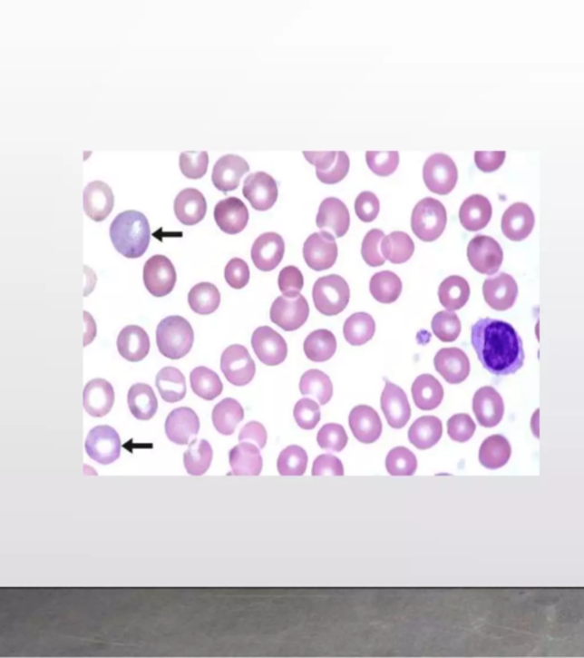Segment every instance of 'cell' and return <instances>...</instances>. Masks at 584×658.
<instances>
[{
  "instance_id": "9a60e30c",
  "label": "cell",
  "mask_w": 584,
  "mask_h": 658,
  "mask_svg": "<svg viewBox=\"0 0 584 658\" xmlns=\"http://www.w3.org/2000/svg\"><path fill=\"white\" fill-rule=\"evenodd\" d=\"M243 196L250 202L252 209L259 211H268L277 201V183L271 175L265 172H258L245 180Z\"/></svg>"
},
{
  "instance_id": "8992f818",
  "label": "cell",
  "mask_w": 584,
  "mask_h": 658,
  "mask_svg": "<svg viewBox=\"0 0 584 658\" xmlns=\"http://www.w3.org/2000/svg\"><path fill=\"white\" fill-rule=\"evenodd\" d=\"M423 181L429 192L445 196L458 182L457 165L448 154H432L423 165Z\"/></svg>"
},
{
  "instance_id": "cb8c5ba5",
  "label": "cell",
  "mask_w": 584,
  "mask_h": 658,
  "mask_svg": "<svg viewBox=\"0 0 584 658\" xmlns=\"http://www.w3.org/2000/svg\"><path fill=\"white\" fill-rule=\"evenodd\" d=\"M214 218L217 225L229 235H238L246 229L249 221V211L245 202L237 197L220 201L215 207Z\"/></svg>"
},
{
  "instance_id": "8fae6325",
  "label": "cell",
  "mask_w": 584,
  "mask_h": 658,
  "mask_svg": "<svg viewBox=\"0 0 584 658\" xmlns=\"http://www.w3.org/2000/svg\"><path fill=\"white\" fill-rule=\"evenodd\" d=\"M271 320L286 332H294L304 326L309 316V306L303 295L296 298L280 296L273 302Z\"/></svg>"
},
{
  "instance_id": "4fadbf2b",
  "label": "cell",
  "mask_w": 584,
  "mask_h": 658,
  "mask_svg": "<svg viewBox=\"0 0 584 658\" xmlns=\"http://www.w3.org/2000/svg\"><path fill=\"white\" fill-rule=\"evenodd\" d=\"M304 156L316 169L317 179L325 184L339 183L348 174L349 158L345 152H304Z\"/></svg>"
},
{
  "instance_id": "9f6ffc18",
  "label": "cell",
  "mask_w": 584,
  "mask_h": 658,
  "mask_svg": "<svg viewBox=\"0 0 584 658\" xmlns=\"http://www.w3.org/2000/svg\"><path fill=\"white\" fill-rule=\"evenodd\" d=\"M294 417L299 427L313 430L321 419L320 406L312 399H300L295 406Z\"/></svg>"
},
{
  "instance_id": "e0dca14e",
  "label": "cell",
  "mask_w": 584,
  "mask_h": 658,
  "mask_svg": "<svg viewBox=\"0 0 584 658\" xmlns=\"http://www.w3.org/2000/svg\"><path fill=\"white\" fill-rule=\"evenodd\" d=\"M285 250V241L278 233H263L252 245V262L260 271H272L281 263Z\"/></svg>"
},
{
  "instance_id": "6125c7cd",
  "label": "cell",
  "mask_w": 584,
  "mask_h": 658,
  "mask_svg": "<svg viewBox=\"0 0 584 658\" xmlns=\"http://www.w3.org/2000/svg\"><path fill=\"white\" fill-rule=\"evenodd\" d=\"M313 476H344V466L342 461L334 455H320L314 461Z\"/></svg>"
},
{
  "instance_id": "277c9868",
  "label": "cell",
  "mask_w": 584,
  "mask_h": 658,
  "mask_svg": "<svg viewBox=\"0 0 584 658\" xmlns=\"http://www.w3.org/2000/svg\"><path fill=\"white\" fill-rule=\"evenodd\" d=\"M448 214L443 204L433 198H424L415 205L411 228L420 241L431 242L443 235Z\"/></svg>"
},
{
  "instance_id": "7dc6e473",
  "label": "cell",
  "mask_w": 584,
  "mask_h": 658,
  "mask_svg": "<svg viewBox=\"0 0 584 658\" xmlns=\"http://www.w3.org/2000/svg\"><path fill=\"white\" fill-rule=\"evenodd\" d=\"M189 304L192 311L199 315H210L219 308V290L210 282H200L190 290Z\"/></svg>"
},
{
  "instance_id": "52a82bcc",
  "label": "cell",
  "mask_w": 584,
  "mask_h": 658,
  "mask_svg": "<svg viewBox=\"0 0 584 658\" xmlns=\"http://www.w3.org/2000/svg\"><path fill=\"white\" fill-rule=\"evenodd\" d=\"M85 449L88 457L100 463V465H112L121 457V437L110 426L92 427L87 436Z\"/></svg>"
},
{
  "instance_id": "7bdbcfd3",
  "label": "cell",
  "mask_w": 584,
  "mask_h": 658,
  "mask_svg": "<svg viewBox=\"0 0 584 658\" xmlns=\"http://www.w3.org/2000/svg\"><path fill=\"white\" fill-rule=\"evenodd\" d=\"M382 253L384 260L393 264H404L414 253V242L408 233L394 231L384 236L382 241Z\"/></svg>"
},
{
  "instance_id": "6da1fadb",
  "label": "cell",
  "mask_w": 584,
  "mask_h": 658,
  "mask_svg": "<svg viewBox=\"0 0 584 658\" xmlns=\"http://www.w3.org/2000/svg\"><path fill=\"white\" fill-rule=\"evenodd\" d=\"M472 344L481 364L491 374L507 377L523 368V341L509 322L480 319L472 327Z\"/></svg>"
},
{
  "instance_id": "5bb4252c",
  "label": "cell",
  "mask_w": 584,
  "mask_h": 658,
  "mask_svg": "<svg viewBox=\"0 0 584 658\" xmlns=\"http://www.w3.org/2000/svg\"><path fill=\"white\" fill-rule=\"evenodd\" d=\"M251 346L258 359L267 366L280 365L287 356L285 339L268 326L259 327L255 330L251 338Z\"/></svg>"
},
{
  "instance_id": "74e56055",
  "label": "cell",
  "mask_w": 584,
  "mask_h": 658,
  "mask_svg": "<svg viewBox=\"0 0 584 658\" xmlns=\"http://www.w3.org/2000/svg\"><path fill=\"white\" fill-rule=\"evenodd\" d=\"M245 417V410L238 400L227 398L220 401L212 410V423L220 435L231 436L238 424Z\"/></svg>"
},
{
  "instance_id": "d590c367",
  "label": "cell",
  "mask_w": 584,
  "mask_h": 658,
  "mask_svg": "<svg viewBox=\"0 0 584 658\" xmlns=\"http://www.w3.org/2000/svg\"><path fill=\"white\" fill-rule=\"evenodd\" d=\"M469 296H471V287L468 281L460 276L446 278L438 289L440 302L448 311H457L466 306Z\"/></svg>"
},
{
  "instance_id": "7a4b0ae2",
  "label": "cell",
  "mask_w": 584,
  "mask_h": 658,
  "mask_svg": "<svg viewBox=\"0 0 584 658\" xmlns=\"http://www.w3.org/2000/svg\"><path fill=\"white\" fill-rule=\"evenodd\" d=\"M109 232L114 249L127 259L143 256L151 238L148 219L137 211H126L117 215Z\"/></svg>"
},
{
  "instance_id": "816d5d0a",
  "label": "cell",
  "mask_w": 584,
  "mask_h": 658,
  "mask_svg": "<svg viewBox=\"0 0 584 658\" xmlns=\"http://www.w3.org/2000/svg\"><path fill=\"white\" fill-rule=\"evenodd\" d=\"M384 238L383 230L373 229L366 233L362 242V258L370 267L384 266V258L382 253V241Z\"/></svg>"
},
{
  "instance_id": "44dd1931",
  "label": "cell",
  "mask_w": 584,
  "mask_h": 658,
  "mask_svg": "<svg viewBox=\"0 0 584 658\" xmlns=\"http://www.w3.org/2000/svg\"><path fill=\"white\" fill-rule=\"evenodd\" d=\"M248 162L237 154H227L216 162L212 170V183L224 193L238 189L242 176L249 172Z\"/></svg>"
},
{
  "instance_id": "836d02e7",
  "label": "cell",
  "mask_w": 584,
  "mask_h": 658,
  "mask_svg": "<svg viewBox=\"0 0 584 658\" xmlns=\"http://www.w3.org/2000/svg\"><path fill=\"white\" fill-rule=\"evenodd\" d=\"M413 397L415 406L422 410H433L444 398L443 387L431 374L420 375L413 384Z\"/></svg>"
},
{
  "instance_id": "bcb514c9",
  "label": "cell",
  "mask_w": 584,
  "mask_h": 658,
  "mask_svg": "<svg viewBox=\"0 0 584 658\" xmlns=\"http://www.w3.org/2000/svg\"><path fill=\"white\" fill-rule=\"evenodd\" d=\"M212 457H214V452L207 440L193 439L187 452L184 453L185 469L191 476L205 475L211 466Z\"/></svg>"
},
{
  "instance_id": "5b68a950",
  "label": "cell",
  "mask_w": 584,
  "mask_h": 658,
  "mask_svg": "<svg viewBox=\"0 0 584 658\" xmlns=\"http://www.w3.org/2000/svg\"><path fill=\"white\" fill-rule=\"evenodd\" d=\"M351 290L346 280L338 275L317 280L313 287V301L316 310L325 316H337L348 306Z\"/></svg>"
},
{
  "instance_id": "681fc988",
  "label": "cell",
  "mask_w": 584,
  "mask_h": 658,
  "mask_svg": "<svg viewBox=\"0 0 584 658\" xmlns=\"http://www.w3.org/2000/svg\"><path fill=\"white\" fill-rule=\"evenodd\" d=\"M418 461L415 455L405 447L393 448L386 458L388 474L395 476H413L417 470Z\"/></svg>"
},
{
  "instance_id": "1f68e13d",
  "label": "cell",
  "mask_w": 584,
  "mask_h": 658,
  "mask_svg": "<svg viewBox=\"0 0 584 658\" xmlns=\"http://www.w3.org/2000/svg\"><path fill=\"white\" fill-rule=\"evenodd\" d=\"M233 476H259L263 470V457L258 446L240 443L229 455Z\"/></svg>"
},
{
  "instance_id": "e575fe53",
  "label": "cell",
  "mask_w": 584,
  "mask_h": 658,
  "mask_svg": "<svg viewBox=\"0 0 584 658\" xmlns=\"http://www.w3.org/2000/svg\"><path fill=\"white\" fill-rule=\"evenodd\" d=\"M443 435V424L436 417H423L417 419L409 430L410 443L418 449H429L435 446Z\"/></svg>"
},
{
  "instance_id": "ee69618b",
  "label": "cell",
  "mask_w": 584,
  "mask_h": 658,
  "mask_svg": "<svg viewBox=\"0 0 584 658\" xmlns=\"http://www.w3.org/2000/svg\"><path fill=\"white\" fill-rule=\"evenodd\" d=\"M192 391L200 398L211 401L223 392V383L214 370L200 366L194 368L190 375Z\"/></svg>"
},
{
  "instance_id": "3957f363",
  "label": "cell",
  "mask_w": 584,
  "mask_h": 658,
  "mask_svg": "<svg viewBox=\"0 0 584 658\" xmlns=\"http://www.w3.org/2000/svg\"><path fill=\"white\" fill-rule=\"evenodd\" d=\"M194 332L191 324L180 316H170L157 329V346L168 359L179 360L193 347Z\"/></svg>"
},
{
  "instance_id": "484cf974",
  "label": "cell",
  "mask_w": 584,
  "mask_h": 658,
  "mask_svg": "<svg viewBox=\"0 0 584 658\" xmlns=\"http://www.w3.org/2000/svg\"><path fill=\"white\" fill-rule=\"evenodd\" d=\"M113 207L114 194L108 184L103 181L87 184L83 190V210L87 216L95 222H102L112 214Z\"/></svg>"
},
{
  "instance_id": "d4e9b609",
  "label": "cell",
  "mask_w": 584,
  "mask_h": 658,
  "mask_svg": "<svg viewBox=\"0 0 584 658\" xmlns=\"http://www.w3.org/2000/svg\"><path fill=\"white\" fill-rule=\"evenodd\" d=\"M535 216L525 202H516L504 211L501 220L503 235L512 241L526 240L533 231Z\"/></svg>"
},
{
  "instance_id": "30bf717a",
  "label": "cell",
  "mask_w": 584,
  "mask_h": 658,
  "mask_svg": "<svg viewBox=\"0 0 584 658\" xmlns=\"http://www.w3.org/2000/svg\"><path fill=\"white\" fill-rule=\"evenodd\" d=\"M143 280L146 290L156 298L170 294L177 280L174 264L165 255H154L145 262Z\"/></svg>"
},
{
  "instance_id": "4316f807",
  "label": "cell",
  "mask_w": 584,
  "mask_h": 658,
  "mask_svg": "<svg viewBox=\"0 0 584 658\" xmlns=\"http://www.w3.org/2000/svg\"><path fill=\"white\" fill-rule=\"evenodd\" d=\"M348 421L354 437L363 444L375 443L382 436V419L370 406H356L349 414Z\"/></svg>"
},
{
  "instance_id": "c3c4849f",
  "label": "cell",
  "mask_w": 584,
  "mask_h": 658,
  "mask_svg": "<svg viewBox=\"0 0 584 658\" xmlns=\"http://www.w3.org/2000/svg\"><path fill=\"white\" fill-rule=\"evenodd\" d=\"M307 450L297 445L282 450L277 459V471L281 476H303L307 469Z\"/></svg>"
},
{
  "instance_id": "6f0895ef",
  "label": "cell",
  "mask_w": 584,
  "mask_h": 658,
  "mask_svg": "<svg viewBox=\"0 0 584 658\" xmlns=\"http://www.w3.org/2000/svg\"><path fill=\"white\" fill-rule=\"evenodd\" d=\"M304 287V277L297 267L289 266L283 268L278 275V289L283 296L296 298L300 295Z\"/></svg>"
},
{
  "instance_id": "f546056e",
  "label": "cell",
  "mask_w": 584,
  "mask_h": 658,
  "mask_svg": "<svg viewBox=\"0 0 584 658\" xmlns=\"http://www.w3.org/2000/svg\"><path fill=\"white\" fill-rule=\"evenodd\" d=\"M492 218V205L482 194H472L462 202L459 211L460 223L468 231H480Z\"/></svg>"
},
{
  "instance_id": "d6986e66",
  "label": "cell",
  "mask_w": 584,
  "mask_h": 658,
  "mask_svg": "<svg viewBox=\"0 0 584 658\" xmlns=\"http://www.w3.org/2000/svg\"><path fill=\"white\" fill-rule=\"evenodd\" d=\"M165 430L171 443L188 445L196 439L200 430V421L192 408H176L168 415Z\"/></svg>"
},
{
  "instance_id": "f907efd6",
  "label": "cell",
  "mask_w": 584,
  "mask_h": 658,
  "mask_svg": "<svg viewBox=\"0 0 584 658\" xmlns=\"http://www.w3.org/2000/svg\"><path fill=\"white\" fill-rule=\"evenodd\" d=\"M432 329L442 342H453L462 333V321L453 311H441L433 316Z\"/></svg>"
},
{
  "instance_id": "83f0119b",
  "label": "cell",
  "mask_w": 584,
  "mask_h": 658,
  "mask_svg": "<svg viewBox=\"0 0 584 658\" xmlns=\"http://www.w3.org/2000/svg\"><path fill=\"white\" fill-rule=\"evenodd\" d=\"M114 404L112 384L103 378L88 382L83 390V408L92 417H103L112 412Z\"/></svg>"
},
{
  "instance_id": "8d00e7d4",
  "label": "cell",
  "mask_w": 584,
  "mask_h": 658,
  "mask_svg": "<svg viewBox=\"0 0 584 658\" xmlns=\"http://www.w3.org/2000/svg\"><path fill=\"white\" fill-rule=\"evenodd\" d=\"M511 457V446L501 435L489 437L480 448L481 465L490 470H497L507 465Z\"/></svg>"
},
{
  "instance_id": "db71d44e",
  "label": "cell",
  "mask_w": 584,
  "mask_h": 658,
  "mask_svg": "<svg viewBox=\"0 0 584 658\" xmlns=\"http://www.w3.org/2000/svg\"><path fill=\"white\" fill-rule=\"evenodd\" d=\"M208 163L209 156L207 152H181L180 156L181 173L188 179L198 180L205 176Z\"/></svg>"
},
{
  "instance_id": "d6a6232c",
  "label": "cell",
  "mask_w": 584,
  "mask_h": 658,
  "mask_svg": "<svg viewBox=\"0 0 584 658\" xmlns=\"http://www.w3.org/2000/svg\"><path fill=\"white\" fill-rule=\"evenodd\" d=\"M128 408L139 421H150L158 410V399L153 388L148 384H134L128 391Z\"/></svg>"
},
{
  "instance_id": "ba28073f",
  "label": "cell",
  "mask_w": 584,
  "mask_h": 658,
  "mask_svg": "<svg viewBox=\"0 0 584 658\" xmlns=\"http://www.w3.org/2000/svg\"><path fill=\"white\" fill-rule=\"evenodd\" d=\"M469 263L482 275H494L503 262V250L492 237H473L467 249Z\"/></svg>"
},
{
  "instance_id": "11a10c76",
  "label": "cell",
  "mask_w": 584,
  "mask_h": 658,
  "mask_svg": "<svg viewBox=\"0 0 584 658\" xmlns=\"http://www.w3.org/2000/svg\"><path fill=\"white\" fill-rule=\"evenodd\" d=\"M398 162H400V154L397 152H366V163L369 169L383 178L392 175L397 170Z\"/></svg>"
},
{
  "instance_id": "f6af8a7d",
  "label": "cell",
  "mask_w": 584,
  "mask_h": 658,
  "mask_svg": "<svg viewBox=\"0 0 584 658\" xmlns=\"http://www.w3.org/2000/svg\"><path fill=\"white\" fill-rule=\"evenodd\" d=\"M402 281L400 277L392 271L375 273L370 280V293L375 300L384 304L397 301L402 293Z\"/></svg>"
},
{
  "instance_id": "b9f144b4",
  "label": "cell",
  "mask_w": 584,
  "mask_h": 658,
  "mask_svg": "<svg viewBox=\"0 0 584 658\" xmlns=\"http://www.w3.org/2000/svg\"><path fill=\"white\" fill-rule=\"evenodd\" d=\"M375 333V322L369 313H354L345 321L344 337L354 347L368 343L374 338Z\"/></svg>"
},
{
  "instance_id": "7402d4cb",
  "label": "cell",
  "mask_w": 584,
  "mask_h": 658,
  "mask_svg": "<svg viewBox=\"0 0 584 658\" xmlns=\"http://www.w3.org/2000/svg\"><path fill=\"white\" fill-rule=\"evenodd\" d=\"M472 410L482 427H497L504 414L502 397L492 387L481 388L473 396Z\"/></svg>"
},
{
  "instance_id": "603a6c76",
  "label": "cell",
  "mask_w": 584,
  "mask_h": 658,
  "mask_svg": "<svg viewBox=\"0 0 584 658\" xmlns=\"http://www.w3.org/2000/svg\"><path fill=\"white\" fill-rule=\"evenodd\" d=\"M382 409L388 426L402 429L410 421L411 408L406 393L396 384L387 382L382 395Z\"/></svg>"
},
{
  "instance_id": "e7e4bbea",
  "label": "cell",
  "mask_w": 584,
  "mask_h": 658,
  "mask_svg": "<svg viewBox=\"0 0 584 658\" xmlns=\"http://www.w3.org/2000/svg\"><path fill=\"white\" fill-rule=\"evenodd\" d=\"M506 159V152H476L475 162L477 169L484 173H492L502 166Z\"/></svg>"
},
{
  "instance_id": "be15d7a7",
  "label": "cell",
  "mask_w": 584,
  "mask_h": 658,
  "mask_svg": "<svg viewBox=\"0 0 584 658\" xmlns=\"http://www.w3.org/2000/svg\"><path fill=\"white\" fill-rule=\"evenodd\" d=\"M240 443H251L262 449L268 443V432L262 423L249 422L242 427L240 435H238Z\"/></svg>"
},
{
  "instance_id": "680465c9",
  "label": "cell",
  "mask_w": 584,
  "mask_h": 658,
  "mask_svg": "<svg viewBox=\"0 0 584 658\" xmlns=\"http://www.w3.org/2000/svg\"><path fill=\"white\" fill-rule=\"evenodd\" d=\"M475 431L476 424L468 414L453 415L448 421L450 438L457 443H466L471 440Z\"/></svg>"
},
{
  "instance_id": "4dcf8cb0",
  "label": "cell",
  "mask_w": 584,
  "mask_h": 658,
  "mask_svg": "<svg viewBox=\"0 0 584 658\" xmlns=\"http://www.w3.org/2000/svg\"><path fill=\"white\" fill-rule=\"evenodd\" d=\"M150 339L148 333L140 326L130 325L119 333L117 348L119 353L131 363L143 360L150 352Z\"/></svg>"
},
{
  "instance_id": "91938a15",
  "label": "cell",
  "mask_w": 584,
  "mask_h": 658,
  "mask_svg": "<svg viewBox=\"0 0 584 658\" xmlns=\"http://www.w3.org/2000/svg\"><path fill=\"white\" fill-rule=\"evenodd\" d=\"M225 280L234 290H241L246 287L250 280V270L246 260L234 258L225 267Z\"/></svg>"
},
{
  "instance_id": "f5cc1de1",
  "label": "cell",
  "mask_w": 584,
  "mask_h": 658,
  "mask_svg": "<svg viewBox=\"0 0 584 658\" xmlns=\"http://www.w3.org/2000/svg\"><path fill=\"white\" fill-rule=\"evenodd\" d=\"M348 437L346 431L340 424L329 423L326 424L318 431L317 444L322 449L331 450V452H342L346 447Z\"/></svg>"
},
{
  "instance_id": "2e32d148",
  "label": "cell",
  "mask_w": 584,
  "mask_h": 658,
  "mask_svg": "<svg viewBox=\"0 0 584 658\" xmlns=\"http://www.w3.org/2000/svg\"><path fill=\"white\" fill-rule=\"evenodd\" d=\"M485 302L495 311H507L514 307L519 296V286L508 273L491 277L483 284Z\"/></svg>"
},
{
  "instance_id": "60d3db41",
  "label": "cell",
  "mask_w": 584,
  "mask_h": 658,
  "mask_svg": "<svg viewBox=\"0 0 584 658\" xmlns=\"http://www.w3.org/2000/svg\"><path fill=\"white\" fill-rule=\"evenodd\" d=\"M299 388L303 396L313 397L322 406L329 403L334 395L330 378L318 369L307 370L300 378Z\"/></svg>"
},
{
  "instance_id": "94428289",
  "label": "cell",
  "mask_w": 584,
  "mask_h": 658,
  "mask_svg": "<svg viewBox=\"0 0 584 658\" xmlns=\"http://www.w3.org/2000/svg\"><path fill=\"white\" fill-rule=\"evenodd\" d=\"M380 202L374 192H363L358 194L355 201L357 218L363 222H373L379 215Z\"/></svg>"
},
{
  "instance_id": "f35d334b",
  "label": "cell",
  "mask_w": 584,
  "mask_h": 658,
  "mask_svg": "<svg viewBox=\"0 0 584 658\" xmlns=\"http://www.w3.org/2000/svg\"><path fill=\"white\" fill-rule=\"evenodd\" d=\"M156 386L168 404L179 403L187 396V381L183 373L175 368H162L157 375Z\"/></svg>"
},
{
  "instance_id": "ab89813d",
  "label": "cell",
  "mask_w": 584,
  "mask_h": 658,
  "mask_svg": "<svg viewBox=\"0 0 584 658\" xmlns=\"http://www.w3.org/2000/svg\"><path fill=\"white\" fill-rule=\"evenodd\" d=\"M337 341L334 333L327 329L314 330L304 342V352L309 360L325 363L334 357Z\"/></svg>"
},
{
  "instance_id": "9c48e42d",
  "label": "cell",
  "mask_w": 584,
  "mask_h": 658,
  "mask_svg": "<svg viewBox=\"0 0 584 658\" xmlns=\"http://www.w3.org/2000/svg\"><path fill=\"white\" fill-rule=\"evenodd\" d=\"M220 369L228 381L236 387H245L255 378L256 365L249 351L240 344L225 349L220 358Z\"/></svg>"
},
{
  "instance_id": "f1b7e54d",
  "label": "cell",
  "mask_w": 584,
  "mask_h": 658,
  "mask_svg": "<svg viewBox=\"0 0 584 658\" xmlns=\"http://www.w3.org/2000/svg\"><path fill=\"white\" fill-rule=\"evenodd\" d=\"M177 220L184 225H194L201 222L207 213L205 196L198 189L188 188L177 194L174 202Z\"/></svg>"
},
{
  "instance_id": "7c38bea8",
  "label": "cell",
  "mask_w": 584,
  "mask_h": 658,
  "mask_svg": "<svg viewBox=\"0 0 584 658\" xmlns=\"http://www.w3.org/2000/svg\"><path fill=\"white\" fill-rule=\"evenodd\" d=\"M303 254L305 262L313 270L323 271L333 268L338 256L335 236L326 231L313 233L305 241Z\"/></svg>"
},
{
  "instance_id": "ac0fdd59",
  "label": "cell",
  "mask_w": 584,
  "mask_h": 658,
  "mask_svg": "<svg viewBox=\"0 0 584 658\" xmlns=\"http://www.w3.org/2000/svg\"><path fill=\"white\" fill-rule=\"evenodd\" d=\"M437 373L450 384L466 381L471 374V361L466 353L459 348H444L433 358Z\"/></svg>"
},
{
  "instance_id": "ffe728a7",
  "label": "cell",
  "mask_w": 584,
  "mask_h": 658,
  "mask_svg": "<svg viewBox=\"0 0 584 658\" xmlns=\"http://www.w3.org/2000/svg\"><path fill=\"white\" fill-rule=\"evenodd\" d=\"M316 225L321 231L329 232L335 237L346 235L351 225V215L347 206L338 198H326L318 209Z\"/></svg>"
}]
</instances>
